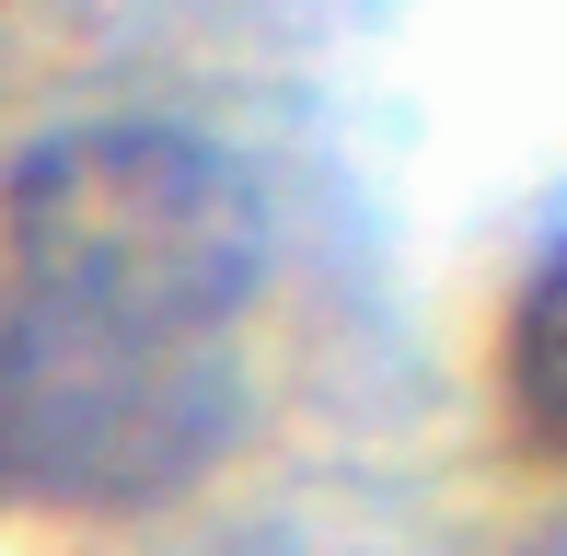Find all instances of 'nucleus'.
<instances>
[{
	"label": "nucleus",
	"mask_w": 567,
	"mask_h": 556,
	"mask_svg": "<svg viewBox=\"0 0 567 556\" xmlns=\"http://www.w3.org/2000/svg\"><path fill=\"white\" fill-rule=\"evenodd\" d=\"M498 383H509V418H522V441L567 464V244H545V256L522 267V290H509Z\"/></svg>",
	"instance_id": "obj_2"
},
{
	"label": "nucleus",
	"mask_w": 567,
	"mask_h": 556,
	"mask_svg": "<svg viewBox=\"0 0 567 556\" xmlns=\"http://www.w3.org/2000/svg\"><path fill=\"white\" fill-rule=\"evenodd\" d=\"M267 209L163 116H93L0 186V498L127 522L186 498L244 429Z\"/></svg>",
	"instance_id": "obj_1"
}]
</instances>
